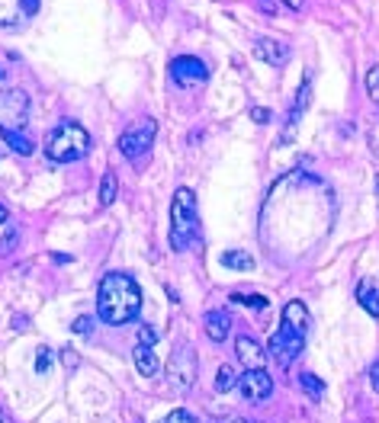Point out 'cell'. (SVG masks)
<instances>
[{"label":"cell","instance_id":"cell-29","mask_svg":"<svg viewBox=\"0 0 379 423\" xmlns=\"http://www.w3.org/2000/svg\"><path fill=\"white\" fill-rule=\"evenodd\" d=\"M251 119H254V122H270V109H261V106H254L251 109Z\"/></svg>","mask_w":379,"mask_h":423},{"label":"cell","instance_id":"cell-24","mask_svg":"<svg viewBox=\"0 0 379 423\" xmlns=\"http://www.w3.org/2000/svg\"><path fill=\"white\" fill-rule=\"evenodd\" d=\"M138 343H145V347H154V343H158V331H154L152 324H142V327H138Z\"/></svg>","mask_w":379,"mask_h":423},{"label":"cell","instance_id":"cell-35","mask_svg":"<svg viewBox=\"0 0 379 423\" xmlns=\"http://www.w3.org/2000/svg\"><path fill=\"white\" fill-rule=\"evenodd\" d=\"M376 202H379V174H376Z\"/></svg>","mask_w":379,"mask_h":423},{"label":"cell","instance_id":"cell-36","mask_svg":"<svg viewBox=\"0 0 379 423\" xmlns=\"http://www.w3.org/2000/svg\"><path fill=\"white\" fill-rule=\"evenodd\" d=\"M235 423H248V420H235Z\"/></svg>","mask_w":379,"mask_h":423},{"label":"cell","instance_id":"cell-20","mask_svg":"<svg viewBox=\"0 0 379 423\" xmlns=\"http://www.w3.org/2000/svg\"><path fill=\"white\" fill-rule=\"evenodd\" d=\"M363 83H366V93H370V100L376 103V109H379V65L366 67V77H363Z\"/></svg>","mask_w":379,"mask_h":423},{"label":"cell","instance_id":"cell-8","mask_svg":"<svg viewBox=\"0 0 379 423\" xmlns=\"http://www.w3.org/2000/svg\"><path fill=\"white\" fill-rule=\"evenodd\" d=\"M238 388H241V395H245L248 401L261 404V401H267L270 395H273V379H270L264 369H248V372L238 379Z\"/></svg>","mask_w":379,"mask_h":423},{"label":"cell","instance_id":"cell-37","mask_svg":"<svg viewBox=\"0 0 379 423\" xmlns=\"http://www.w3.org/2000/svg\"><path fill=\"white\" fill-rule=\"evenodd\" d=\"M0 77H3V67H0Z\"/></svg>","mask_w":379,"mask_h":423},{"label":"cell","instance_id":"cell-30","mask_svg":"<svg viewBox=\"0 0 379 423\" xmlns=\"http://www.w3.org/2000/svg\"><path fill=\"white\" fill-rule=\"evenodd\" d=\"M61 359H65L67 369H77V353H74V349H61Z\"/></svg>","mask_w":379,"mask_h":423},{"label":"cell","instance_id":"cell-33","mask_svg":"<svg viewBox=\"0 0 379 423\" xmlns=\"http://www.w3.org/2000/svg\"><path fill=\"white\" fill-rule=\"evenodd\" d=\"M283 3H287L289 10H303L305 7V0H283Z\"/></svg>","mask_w":379,"mask_h":423},{"label":"cell","instance_id":"cell-3","mask_svg":"<svg viewBox=\"0 0 379 423\" xmlns=\"http://www.w3.org/2000/svg\"><path fill=\"white\" fill-rule=\"evenodd\" d=\"M200 238V215H196V196L193 190L180 186L170 202V244L174 250L193 247Z\"/></svg>","mask_w":379,"mask_h":423},{"label":"cell","instance_id":"cell-32","mask_svg":"<svg viewBox=\"0 0 379 423\" xmlns=\"http://www.w3.org/2000/svg\"><path fill=\"white\" fill-rule=\"evenodd\" d=\"M370 385L376 388V395H379V359L370 365Z\"/></svg>","mask_w":379,"mask_h":423},{"label":"cell","instance_id":"cell-17","mask_svg":"<svg viewBox=\"0 0 379 423\" xmlns=\"http://www.w3.org/2000/svg\"><path fill=\"white\" fill-rule=\"evenodd\" d=\"M116 192H119V180H116V174H113V170H106V174H103V180H100V206L110 208L113 202H116Z\"/></svg>","mask_w":379,"mask_h":423},{"label":"cell","instance_id":"cell-11","mask_svg":"<svg viewBox=\"0 0 379 423\" xmlns=\"http://www.w3.org/2000/svg\"><path fill=\"white\" fill-rule=\"evenodd\" d=\"M235 356L245 369H264L267 365V349L254 340V337H245V333L235 340Z\"/></svg>","mask_w":379,"mask_h":423},{"label":"cell","instance_id":"cell-26","mask_svg":"<svg viewBox=\"0 0 379 423\" xmlns=\"http://www.w3.org/2000/svg\"><path fill=\"white\" fill-rule=\"evenodd\" d=\"M366 144H370L373 158H379V122L370 125V132H366Z\"/></svg>","mask_w":379,"mask_h":423},{"label":"cell","instance_id":"cell-22","mask_svg":"<svg viewBox=\"0 0 379 423\" xmlns=\"http://www.w3.org/2000/svg\"><path fill=\"white\" fill-rule=\"evenodd\" d=\"M17 244H19V231H17V228H10V231L0 238V257L13 254V250H17Z\"/></svg>","mask_w":379,"mask_h":423},{"label":"cell","instance_id":"cell-19","mask_svg":"<svg viewBox=\"0 0 379 423\" xmlns=\"http://www.w3.org/2000/svg\"><path fill=\"white\" fill-rule=\"evenodd\" d=\"M235 388V369H232V365H219V375H216V391H219V395H225V391H232Z\"/></svg>","mask_w":379,"mask_h":423},{"label":"cell","instance_id":"cell-4","mask_svg":"<svg viewBox=\"0 0 379 423\" xmlns=\"http://www.w3.org/2000/svg\"><path fill=\"white\" fill-rule=\"evenodd\" d=\"M90 148V135L81 128L77 122H61L55 132L45 141V154H49L55 164H71V160H81Z\"/></svg>","mask_w":379,"mask_h":423},{"label":"cell","instance_id":"cell-31","mask_svg":"<svg viewBox=\"0 0 379 423\" xmlns=\"http://www.w3.org/2000/svg\"><path fill=\"white\" fill-rule=\"evenodd\" d=\"M257 7H261L264 10V13H270V17H273V13H277V0H257Z\"/></svg>","mask_w":379,"mask_h":423},{"label":"cell","instance_id":"cell-1","mask_svg":"<svg viewBox=\"0 0 379 423\" xmlns=\"http://www.w3.org/2000/svg\"><path fill=\"white\" fill-rule=\"evenodd\" d=\"M138 308H142V289L138 282L126 273H106L100 279V289H97V315L100 321L113 324H129L138 317Z\"/></svg>","mask_w":379,"mask_h":423},{"label":"cell","instance_id":"cell-14","mask_svg":"<svg viewBox=\"0 0 379 423\" xmlns=\"http://www.w3.org/2000/svg\"><path fill=\"white\" fill-rule=\"evenodd\" d=\"M132 363H135V369H138V375H145V379H154V375H158V369H161L158 356H154V349L145 347V343H135Z\"/></svg>","mask_w":379,"mask_h":423},{"label":"cell","instance_id":"cell-28","mask_svg":"<svg viewBox=\"0 0 379 423\" xmlns=\"http://www.w3.org/2000/svg\"><path fill=\"white\" fill-rule=\"evenodd\" d=\"M93 331V317H77L74 321V333H90Z\"/></svg>","mask_w":379,"mask_h":423},{"label":"cell","instance_id":"cell-18","mask_svg":"<svg viewBox=\"0 0 379 423\" xmlns=\"http://www.w3.org/2000/svg\"><path fill=\"white\" fill-rule=\"evenodd\" d=\"M299 385H303L305 395H309V398H315V401H321V395H325V382H321L318 375H312V372L299 375Z\"/></svg>","mask_w":379,"mask_h":423},{"label":"cell","instance_id":"cell-38","mask_svg":"<svg viewBox=\"0 0 379 423\" xmlns=\"http://www.w3.org/2000/svg\"><path fill=\"white\" fill-rule=\"evenodd\" d=\"M0 423H3V414H0Z\"/></svg>","mask_w":379,"mask_h":423},{"label":"cell","instance_id":"cell-9","mask_svg":"<svg viewBox=\"0 0 379 423\" xmlns=\"http://www.w3.org/2000/svg\"><path fill=\"white\" fill-rule=\"evenodd\" d=\"M170 77L177 83H202L209 77V71H206V65H202L200 58H193V55H180V58L170 61Z\"/></svg>","mask_w":379,"mask_h":423},{"label":"cell","instance_id":"cell-23","mask_svg":"<svg viewBox=\"0 0 379 423\" xmlns=\"http://www.w3.org/2000/svg\"><path fill=\"white\" fill-rule=\"evenodd\" d=\"M51 369V349L49 347H39L35 349V372L45 375Z\"/></svg>","mask_w":379,"mask_h":423},{"label":"cell","instance_id":"cell-27","mask_svg":"<svg viewBox=\"0 0 379 423\" xmlns=\"http://www.w3.org/2000/svg\"><path fill=\"white\" fill-rule=\"evenodd\" d=\"M235 301L251 305V308H267V299H261V295H235Z\"/></svg>","mask_w":379,"mask_h":423},{"label":"cell","instance_id":"cell-25","mask_svg":"<svg viewBox=\"0 0 379 423\" xmlns=\"http://www.w3.org/2000/svg\"><path fill=\"white\" fill-rule=\"evenodd\" d=\"M164 423H196V417L190 414V410H184V407H177V410H170V414L164 417Z\"/></svg>","mask_w":379,"mask_h":423},{"label":"cell","instance_id":"cell-6","mask_svg":"<svg viewBox=\"0 0 379 423\" xmlns=\"http://www.w3.org/2000/svg\"><path fill=\"white\" fill-rule=\"evenodd\" d=\"M154 138H158V122H154L152 116H145L119 135V151H122L126 158H145V154L152 151Z\"/></svg>","mask_w":379,"mask_h":423},{"label":"cell","instance_id":"cell-13","mask_svg":"<svg viewBox=\"0 0 379 423\" xmlns=\"http://www.w3.org/2000/svg\"><path fill=\"white\" fill-rule=\"evenodd\" d=\"M202 327H206V337H209L212 343H222V340H228V333H232V315H228V311H209L206 321H202Z\"/></svg>","mask_w":379,"mask_h":423},{"label":"cell","instance_id":"cell-34","mask_svg":"<svg viewBox=\"0 0 379 423\" xmlns=\"http://www.w3.org/2000/svg\"><path fill=\"white\" fill-rule=\"evenodd\" d=\"M7 215H10V212H7V206H0V224L7 222Z\"/></svg>","mask_w":379,"mask_h":423},{"label":"cell","instance_id":"cell-7","mask_svg":"<svg viewBox=\"0 0 379 423\" xmlns=\"http://www.w3.org/2000/svg\"><path fill=\"white\" fill-rule=\"evenodd\" d=\"M26 122H29V93L19 90V87L0 93V128L19 132Z\"/></svg>","mask_w":379,"mask_h":423},{"label":"cell","instance_id":"cell-12","mask_svg":"<svg viewBox=\"0 0 379 423\" xmlns=\"http://www.w3.org/2000/svg\"><path fill=\"white\" fill-rule=\"evenodd\" d=\"M254 55L261 61H267V65H273V67H283L287 65V58H289V49L283 45V42H277V39H257L254 42Z\"/></svg>","mask_w":379,"mask_h":423},{"label":"cell","instance_id":"cell-2","mask_svg":"<svg viewBox=\"0 0 379 423\" xmlns=\"http://www.w3.org/2000/svg\"><path fill=\"white\" fill-rule=\"evenodd\" d=\"M309 324H312V315L303 301H289L283 308V321H280V331L270 337L267 353L273 356V363L287 369L305 347V333H309Z\"/></svg>","mask_w":379,"mask_h":423},{"label":"cell","instance_id":"cell-21","mask_svg":"<svg viewBox=\"0 0 379 423\" xmlns=\"http://www.w3.org/2000/svg\"><path fill=\"white\" fill-rule=\"evenodd\" d=\"M3 141H7L17 154H33V141H26L19 132H3Z\"/></svg>","mask_w":379,"mask_h":423},{"label":"cell","instance_id":"cell-5","mask_svg":"<svg viewBox=\"0 0 379 423\" xmlns=\"http://www.w3.org/2000/svg\"><path fill=\"white\" fill-rule=\"evenodd\" d=\"M164 375H168V385L174 391H190V388H193V385H196V349L190 347V343H177L174 353H170V359H168Z\"/></svg>","mask_w":379,"mask_h":423},{"label":"cell","instance_id":"cell-10","mask_svg":"<svg viewBox=\"0 0 379 423\" xmlns=\"http://www.w3.org/2000/svg\"><path fill=\"white\" fill-rule=\"evenodd\" d=\"M39 13V0H0V26H19Z\"/></svg>","mask_w":379,"mask_h":423},{"label":"cell","instance_id":"cell-15","mask_svg":"<svg viewBox=\"0 0 379 423\" xmlns=\"http://www.w3.org/2000/svg\"><path fill=\"white\" fill-rule=\"evenodd\" d=\"M357 301H360L363 311H370V317H379V282L363 279L357 285Z\"/></svg>","mask_w":379,"mask_h":423},{"label":"cell","instance_id":"cell-16","mask_svg":"<svg viewBox=\"0 0 379 423\" xmlns=\"http://www.w3.org/2000/svg\"><path fill=\"white\" fill-rule=\"evenodd\" d=\"M222 266H225V269H241V273H251L257 263L251 260V254H241V250H225V254H222Z\"/></svg>","mask_w":379,"mask_h":423}]
</instances>
